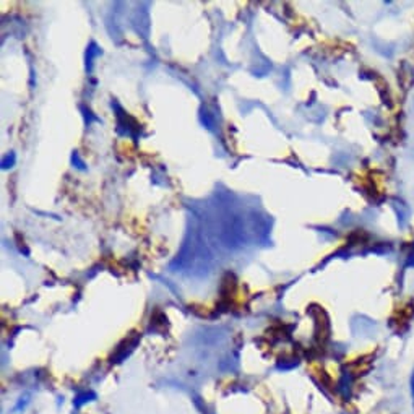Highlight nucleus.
Returning <instances> with one entry per match:
<instances>
[{
    "mask_svg": "<svg viewBox=\"0 0 414 414\" xmlns=\"http://www.w3.org/2000/svg\"><path fill=\"white\" fill-rule=\"evenodd\" d=\"M411 393H413V400H414V374H413V379H411Z\"/></svg>",
    "mask_w": 414,
    "mask_h": 414,
    "instance_id": "nucleus-1",
    "label": "nucleus"
}]
</instances>
